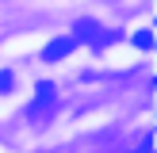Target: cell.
<instances>
[{
    "mask_svg": "<svg viewBox=\"0 0 157 153\" xmlns=\"http://www.w3.org/2000/svg\"><path fill=\"white\" fill-rule=\"evenodd\" d=\"M73 38H77V46H92V50H104V42H107V31L100 27L96 19H77V27H73Z\"/></svg>",
    "mask_w": 157,
    "mask_h": 153,
    "instance_id": "obj_1",
    "label": "cell"
},
{
    "mask_svg": "<svg viewBox=\"0 0 157 153\" xmlns=\"http://www.w3.org/2000/svg\"><path fill=\"white\" fill-rule=\"evenodd\" d=\"M73 50H77V38H73V35H65V38H54V42L42 50V61H61L65 54H73Z\"/></svg>",
    "mask_w": 157,
    "mask_h": 153,
    "instance_id": "obj_2",
    "label": "cell"
},
{
    "mask_svg": "<svg viewBox=\"0 0 157 153\" xmlns=\"http://www.w3.org/2000/svg\"><path fill=\"white\" fill-rule=\"evenodd\" d=\"M35 92H38V99H35L31 107H35V111H42V107L54 99V84H50V80H38V88H35Z\"/></svg>",
    "mask_w": 157,
    "mask_h": 153,
    "instance_id": "obj_3",
    "label": "cell"
},
{
    "mask_svg": "<svg viewBox=\"0 0 157 153\" xmlns=\"http://www.w3.org/2000/svg\"><path fill=\"white\" fill-rule=\"evenodd\" d=\"M134 46H138V50H153V31H138V35H134Z\"/></svg>",
    "mask_w": 157,
    "mask_h": 153,
    "instance_id": "obj_4",
    "label": "cell"
},
{
    "mask_svg": "<svg viewBox=\"0 0 157 153\" xmlns=\"http://www.w3.org/2000/svg\"><path fill=\"white\" fill-rule=\"evenodd\" d=\"M12 84H15V80H12V73L4 69V73H0V96H4V92H12Z\"/></svg>",
    "mask_w": 157,
    "mask_h": 153,
    "instance_id": "obj_5",
    "label": "cell"
},
{
    "mask_svg": "<svg viewBox=\"0 0 157 153\" xmlns=\"http://www.w3.org/2000/svg\"><path fill=\"white\" fill-rule=\"evenodd\" d=\"M130 153H153V138H142V142H138Z\"/></svg>",
    "mask_w": 157,
    "mask_h": 153,
    "instance_id": "obj_6",
    "label": "cell"
}]
</instances>
